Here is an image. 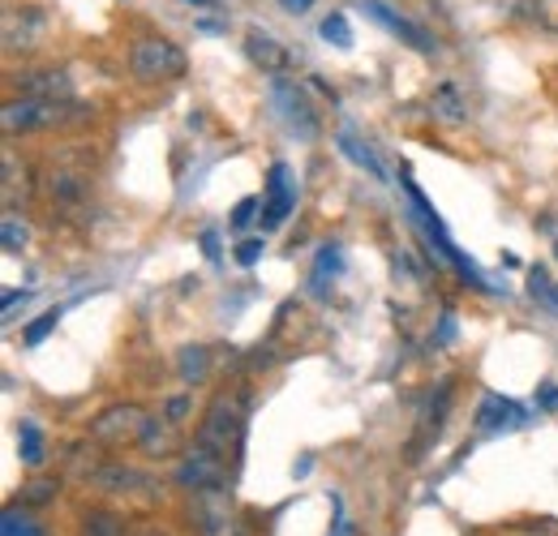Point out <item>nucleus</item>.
I'll use <instances>...</instances> for the list:
<instances>
[{"label": "nucleus", "mask_w": 558, "mask_h": 536, "mask_svg": "<svg viewBox=\"0 0 558 536\" xmlns=\"http://www.w3.org/2000/svg\"><path fill=\"white\" fill-rule=\"evenodd\" d=\"M26 296H31V292H4V314H9L17 301H26Z\"/></svg>", "instance_id": "f704fd0d"}, {"label": "nucleus", "mask_w": 558, "mask_h": 536, "mask_svg": "<svg viewBox=\"0 0 558 536\" xmlns=\"http://www.w3.org/2000/svg\"><path fill=\"white\" fill-rule=\"evenodd\" d=\"M73 117V99H35V95H17L0 108V125L4 134H44V130H57Z\"/></svg>", "instance_id": "7ed1b4c3"}, {"label": "nucleus", "mask_w": 558, "mask_h": 536, "mask_svg": "<svg viewBox=\"0 0 558 536\" xmlns=\"http://www.w3.org/2000/svg\"><path fill=\"white\" fill-rule=\"evenodd\" d=\"M529 296L550 314V318H558V283H555V275L546 267H533L529 270Z\"/></svg>", "instance_id": "aec40b11"}, {"label": "nucleus", "mask_w": 558, "mask_h": 536, "mask_svg": "<svg viewBox=\"0 0 558 536\" xmlns=\"http://www.w3.org/2000/svg\"><path fill=\"white\" fill-rule=\"evenodd\" d=\"M185 416H190V400H185V395L168 400V412H163V421H172V425H185Z\"/></svg>", "instance_id": "c756f323"}, {"label": "nucleus", "mask_w": 558, "mask_h": 536, "mask_svg": "<svg viewBox=\"0 0 558 536\" xmlns=\"http://www.w3.org/2000/svg\"><path fill=\"white\" fill-rule=\"evenodd\" d=\"M0 536H48L26 511H17V507H9L4 515H0Z\"/></svg>", "instance_id": "b1692460"}, {"label": "nucleus", "mask_w": 558, "mask_h": 536, "mask_svg": "<svg viewBox=\"0 0 558 536\" xmlns=\"http://www.w3.org/2000/svg\"><path fill=\"white\" fill-rule=\"evenodd\" d=\"M52 494H57V480H48V476H39V480H35V485H31L26 494H22V502H48Z\"/></svg>", "instance_id": "c85d7f7f"}, {"label": "nucleus", "mask_w": 558, "mask_h": 536, "mask_svg": "<svg viewBox=\"0 0 558 536\" xmlns=\"http://www.w3.org/2000/svg\"><path fill=\"white\" fill-rule=\"evenodd\" d=\"M17 90L22 95H35V99H73V82L65 69H31L26 77H17Z\"/></svg>", "instance_id": "ddd939ff"}, {"label": "nucleus", "mask_w": 558, "mask_h": 536, "mask_svg": "<svg viewBox=\"0 0 558 536\" xmlns=\"http://www.w3.org/2000/svg\"><path fill=\"white\" fill-rule=\"evenodd\" d=\"M190 515H194V524H198V533L203 536H245L241 533V520H236V511H232V502H228L223 489H203V494L194 498Z\"/></svg>", "instance_id": "6e6552de"}, {"label": "nucleus", "mask_w": 558, "mask_h": 536, "mask_svg": "<svg viewBox=\"0 0 558 536\" xmlns=\"http://www.w3.org/2000/svg\"><path fill=\"white\" fill-rule=\"evenodd\" d=\"M451 395H456V382L442 378L438 391L425 403V412H421V425H417V434H413V460H421V451L438 438V429H442V421H447V407H451Z\"/></svg>", "instance_id": "9b49d317"}, {"label": "nucleus", "mask_w": 558, "mask_h": 536, "mask_svg": "<svg viewBox=\"0 0 558 536\" xmlns=\"http://www.w3.org/2000/svg\"><path fill=\"white\" fill-rule=\"evenodd\" d=\"M0 198H4V210L9 215H17L22 206H31L35 198V176H31V168L13 155V150H4V159H0Z\"/></svg>", "instance_id": "1a4fd4ad"}, {"label": "nucleus", "mask_w": 558, "mask_h": 536, "mask_svg": "<svg viewBox=\"0 0 558 536\" xmlns=\"http://www.w3.org/2000/svg\"><path fill=\"white\" fill-rule=\"evenodd\" d=\"M203 249H207V258H219V245H215V232H203Z\"/></svg>", "instance_id": "72a5a7b5"}, {"label": "nucleus", "mask_w": 558, "mask_h": 536, "mask_svg": "<svg viewBox=\"0 0 558 536\" xmlns=\"http://www.w3.org/2000/svg\"><path fill=\"white\" fill-rule=\"evenodd\" d=\"M77 536H125V520L117 511H86Z\"/></svg>", "instance_id": "412c9836"}, {"label": "nucleus", "mask_w": 558, "mask_h": 536, "mask_svg": "<svg viewBox=\"0 0 558 536\" xmlns=\"http://www.w3.org/2000/svg\"><path fill=\"white\" fill-rule=\"evenodd\" d=\"M134 536H163L159 528H142V533H134Z\"/></svg>", "instance_id": "4c0bfd02"}, {"label": "nucleus", "mask_w": 558, "mask_h": 536, "mask_svg": "<svg viewBox=\"0 0 558 536\" xmlns=\"http://www.w3.org/2000/svg\"><path fill=\"white\" fill-rule=\"evenodd\" d=\"M245 57H250V65L263 69V73H283V69L292 65L288 48L279 39H271L267 31H250L245 35Z\"/></svg>", "instance_id": "4468645a"}, {"label": "nucleus", "mask_w": 558, "mask_h": 536, "mask_svg": "<svg viewBox=\"0 0 558 536\" xmlns=\"http://www.w3.org/2000/svg\"><path fill=\"white\" fill-rule=\"evenodd\" d=\"M185 52L172 44V39H163V35H146L138 39L134 48H130V73L146 82V86H163V82H177V77H185Z\"/></svg>", "instance_id": "20e7f679"}, {"label": "nucleus", "mask_w": 558, "mask_h": 536, "mask_svg": "<svg viewBox=\"0 0 558 536\" xmlns=\"http://www.w3.org/2000/svg\"><path fill=\"white\" fill-rule=\"evenodd\" d=\"M0 236H4V249H9V254H22V249L31 245V228H26V223H22L17 215H9V210H4V223H0Z\"/></svg>", "instance_id": "393cba45"}, {"label": "nucleus", "mask_w": 558, "mask_h": 536, "mask_svg": "<svg viewBox=\"0 0 558 536\" xmlns=\"http://www.w3.org/2000/svg\"><path fill=\"white\" fill-rule=\"evenodd\" d=\"M542 403H546V407H558V391H555V387H542Z\"/></svg>", "instance_id": "c9c22d12"}, {"label": "nucleus", "mask_w": 558, "mask_h": 536, "mask_svg": "<svg viewBox=\"0 0 558 536\" xmlns=\"http://www.w3.org/2000/svg\"><path fill=\"white\" fill-rule=\"evenodd\" d=\"M146 425H150V416L138 403H112L90 421V438L104 447H134V442H142Z\"/></svg>", "instance_id": "423d86ee"}, {"label": "nucleus", "mask_w": 558, "mask_h": 536, "mask_svg": "<svg viewBox=\"0 0 558 536\" xmlns=\"http://www.w3.org/2000/svg\"><path fill=\"white\" fill-rule=\"evenodd\" d=\"M177 480H181L185 489H194V494H203V489H223V485H228V460H223L219 451L203 447V442H194L190 455H185L181 468H177Z\"/></svg>", "instance_id": "0eeeda50"}, {"label": "nucleus", "mask_w": 558, "mask_h": 536, "mask_svg": "<svg viewBox=\"0 0 558 536\" xmlns=\"http://www.w3.org/2000/svg\"><path fill=\"white\" fill-rule=\"evenodd\" d=\"M57 322H61V309H48L44 318H35V322L26 327V336H22V339H26V348H39L44 339L57 331Z\"/></svg>", "instance_id": "bb28decb"}, {"label": "nucleus", "mask_w": 558, "mask_h": 536, "mask_svg": "<svg viewBox=\"0 0 558 536\" xmlns=\"http://www.w3.org/2000/svg\"><path fill=\"white\" fill-rule=\"evenodd\" d=\"M17 451H22V460L26 464H39L44 460V434H39V425L35 421H22V429H17Z\"/></svg>", "instance_id": "a878e982"}, {"label": "nucleus", "mask_w": 558, "mask_h": 536, "mask_svg": "<svg viewBox=\"0 0 558 536\" xmlns=\"http://www.w3.org/2000/svg\"><path fill=\"white\" fill-rule=\"evenodd\" d=\"M44 13L39 9H31V4H22V9H9L4 13V52H26V48H35L39 44V35H44Z\"/></svg>", "instance_id": "9d476101"}, {"label": "nucleus", "mask_w": 558, "mask_h": 536, "mask_svg": "<svg viewBox=\"0 0 558 536\" xmlns=\"http://www.w3.org/2000/svg\"><path fill=\"white\" fill-rule=\"evenodd\" d=\"M336 142H340V150L349 155L352 163H361V168H365L369 176H378V181H387V168H383V159H378V155H374L369 146H356V142H352V134H340V137H336Z\"/></svg>", "instance_id": "4be33fe9"}, {"label": "nucleus", "mask_w": 558, "mask_h": 536, "mask_svg": "<svg viewBox=\"0 0 558 536\" xmlns=\"http://www.w3.org/2000/svg\"><path fill=\"white\" fill-rule=\"evenodd\" d=\"M271 112L279 117V125H283L288 134H296L301 142H314V137L323 134V121H318L310 95H305L296 82H288V77H276V82H271Z\"/></svg>", "instance_id": "39448f33"}, {"label": "nucleus", "mask_w": 558, "mask_h": 536, "mask_svg": "<svg viewBox=\"0 0 558 536\" xmlns=\"http://www.w3.org/2000/svg\"><path fill=\"white\" fill-rule=\"evenodd\" d=\"M267 210H263V228H279L283 219H288V210L296 206V194H292V185H288V168L276 163L271 168V176H267V202H263Z\"/></svg>", "instance_id": "f3484780"}, {"label": "nucleus", "mask_w": 558, "mask_h": 536, "mask_svg": "<svg viewBox=\"0 0 558 536\" xmlns=\"http://www.w3.org/2000/svg\"><path fill=\"white\" fill-rule=\"evenodd\" d=\"M361 4H365V13H369L374 22H383L387 31H396V39H400V44H409L413 52H434V39H429V35L421 31L417 22H409L404 13H396V9H387L383 0H361Z\"/></svg>", "instance_id": "f8f14e48"}, {"label": "nucleus", "mask_w": 558, "mask_h": 536, "mask_svg": "<svg viewBox=\"0 0 558 536\" xmlns=\"http://www.w3.org/2000/svg\"><path fill=\"white\" fill-rule=\"evenodd\" d=\"M331 536H352V528H349V520H344V515L336 520V533H331Z\"/></svg>", "instance_id": "e433bc0d"}, {"label": "nucleus", "mask_w": 558, "mask_h": 536, "mask_svg": "<svg viewBox=\"0 0 558 536\" xmlns=\"http://www.w3.org/2000/svg\"><path fill=\"white\" fill-rule=\"evenodd\" d=\"M245 425H250V391L245 387H232V391H219L210 400L207 416H203V429H198V442L219 451L223 460L236 455V447L245 442Z\"/></svg>", "instance_id": "f257e3e1"}, {"label": "nucleus", "mask_w": 558, "mask_h": 536, "mask_svg": "<svg viewBox=\"0 0 558 536\" xmlns=\"http://www.w3.org/2000/svg\"><path fill=\"white\" fill-rule=\"evenodd\" d=\"M279 4H283V13H292V17H301V13L314 9V0H279Z\"/></svg>", "instance_id": "473e14b6"}, {"label": "nucleus", "mask_w": 558, "mask_h": 536, "mask_svg": "<svg viewBox=\"0 0 558 536\" xmlns=\"http://www.w3.org/2000/svg\"><path fill=\"white\" fill-rule=\"evenodd\" d=\"M323 39H327V44H336V48H352V31H349V22H344L340 13H331V17L323 22Z\"/></svg>", "instance_id": "cd10ccee"}, {"label": "nucleus", "mask_w": 558, "mask_h": 536, "mask_svg": "<svg viewBox=\"0 0 558 536\" xmlns=\"http://www.w3.org/2000/svg\"><path fill=\"white\" fill-rule=\"evenodd\" d=\"M177 369H181V382H207L210 378V352L203 343H190V348H181V356H177Z\"/></svg>", "instance_id": "6ab92c4d"}, {"label": "nucleus", "mask_w": 558, "mask_h": 536, "mask_svg": "<svg viewBox=\"0 0 558 536\" xmlns=\"http://www.w3.org/2000/svg\"><path fill=\"white\" fill-rule=\"evenodd\" d=\"M254 210H258V198H245L236 210H232V228H245L250 219H254Z\"/></svg>", "instance_id": "7c9ffc66"}, {"label": "nucleus", "mask_w": 558, "mask_h": 536, "mask_svg": "<svg viewBox=\"0 0 558 536\" xmlns=\"http://www.w3.org/2000/svg\"><path fill=\"white\" fill-rule=\"evenodd\" d=\"M258 254H263V241H245V245L236 249V263H241V267H254Z\"/></svg>", "instance_id": "2f4dec72"}, {"label": "nucleus", "mask_w": 558, "mask_h": 536, "mask_svg": "<svg viewBox=\"0 0 558 536\" xmlns=\"http://www.w3.org/2000/svg\"><path fill=\"white\" fill-rule=\"evenodd\" d=\"M99 489H108V494H138L146 489V476L134 468H125V464H108V468H99L90 476Z\"/></svg>", "instance_id": "a211bd4d"}, {"label": "nucleus", "mask_w": 558, "mask_h": 536, "mask_svg": "<svg viewBox=\"0 0 558 536\" xmlns=\"http://www.w3.org/2000/svg\"><path fill=\"white\" fill-rule=\"evenodd\" d=\"M44 198L52 206L57 219L65 223H82L90 219V206H95V190H90V172L77 168V163H52L44 172Z\"/></svg>", "instance_id": "f03ea898"}, {"label": "nucleus", "mask_w": 558, "mask_h": 536, "mask_svg": "<svg viewBox=\"0 0 558 536\" xmlns=\"http://www.w3.org/2000/svg\"><path fill=\"white\" fill-rule=\"evenodd\" d=\"M172 429H177L172 421H163V425L150 421L146 434H142V451H146V455H168V451H172Z\"/></svg>", "instance_id": "5701e85b"}, {"label": "nucleus", "mask_w": 558, "mask_h": 536, "mask_svg": "<svg viewBox=\"0 0 558 536\" xmlns=\"http://www.w3.org/2000/svg\"><path fill=\"white\" fill-rule=\"evenodd\" d=\"M524 425V407L515 400H502V395H486L482 412H477V429L482 434H507V429H520Z\"/></svg>", "instance_id": "dca6fc26"}, {"label": "nucleus", "mask_w": 558, "mask_h": 536, "mask_svg": "<svg viewBox=\"0 0 558 536\" xmlns=\"http://www.w3.org/2000/svg\"><path fill=\"white\" fill-rule=\"evenodd\" d=\"M429 112H434L442 125H464V121L473 117L469 95H464L460 82H442V86H434V95H429Z\"/></svg>", "instance_id": "2eb2a0df"}, {"label": "nucleus", "mask_w": 558, "mask_h": 536, "mask_svg": "<svg viewBox=\"0 0 558 536\" xmlns=\"http://www.w3.org/2000/svg\"><path fill=\"white\" fill-rule=\"evenodd\" d=\"M555 254H558V245H555Z\"/></svg>", "instance_id": "58836bf2"}]
</instances>
